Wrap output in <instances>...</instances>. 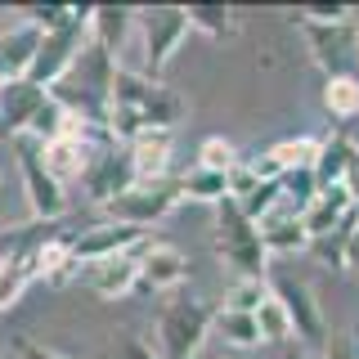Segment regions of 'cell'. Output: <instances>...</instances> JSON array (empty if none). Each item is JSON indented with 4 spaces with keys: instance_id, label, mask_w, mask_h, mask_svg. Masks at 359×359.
Masks as SVG:
<instances>
[{
    "instance_id": "cell-9",
    "label": "cell",
    "mask_w": 359,
    "mask_h": 359,
    "mask_svg": "<svg viewBox=\"0 0 359 359\" xmlns=\"http://www.w3.org/2000/svg\"><path fill=\"white\" fill-rule=\"evenodd\" d=\"M355 27H359V18L355 22H337V27H323V22L301 18V36H306V45H310L314 67H323L328 76L351 72V63H355Z\"/></svg>"
},
{
    "instance_id": "cell-34",
    "label": "cell",
    "mask_w": 359,
    "mask_h": 359,
    "mask_svg": "<svg viewBox=\"0 0 359 359\" xmlns=\"http://www.w3.org/2000/svg\"><path fill=\"white\" fill-rule=\"evenodd\" d=\"M323 359H359L355 332H332L328 341H323Z\"/></svg>"
},
{
    "instance_id": "cell-19",
    "label": "cell",
    "mask_w": 359,
    "mask_h": 359,
    "mask_svg": "<svg viewBox=\"0 0 359 359\" xmlns=\"http://www.w3.org/2000/svg\"><path fill=\"white\" fill-rule=\"evenodd\" d=\"M76 269H81V261L72 256V238L67 233H59L54 243H45L36 256H32L27 265H22V274L32 278V283H50V287H63L67 278H76Z\"/></svg>"
},
{
    "instance_id": "cell-16",
    "label": "cell",
    "mask_w": 359,
    "mask_h": 359,
    "mask_svg": "<svg viewBox=\"0 0 359 359\" xmlns=\"http://www.w3.org/2000/svg\"><path fill=\"white\" fill-rule=\"evenodd\" d=\"M256 233H261V243H265L269 256H274V252H283V256L310 252V233H306V224H301V211L292 207V202H283V198H278L274 211L256 224Z\"/></svg>"
},
{
    "instance_id": "cell-28",
    "label": "cell",
    "mask_w": 359,
    "mask_h": 359,
    "mask_svg": "<svg viewBox=\"0 0 359 359\" xmlns=\"http://www.w3.org/2000/svg\"><path fill=\"white\" fill-rule=\"evenodd\" d=\"M184 14H189V27L202 32V36H211V41H229L233 27H238V14L224 9V5H194V9H184Z\"/></svg>"
},
{
    "instance_id": "cell-18",
    "label": "cell",
    "mask_w": 359,
    "mask_h": 359,
    "mask_svg": "<svg viewBox=\"0 0 359 359\" xmlns=\"http://www.w3.org/2000/svg\"><path fill=\"white\" fill-rule=\"evenodd\" d=\"M346 211H351V194H346V184H319L314 202L301 211V224H306L310 243H319V238H328V233L341 229Z\"/></svg>"
},
{
    "instance_id": "cell-3",
    "label": "cell",
    "mask_w": 359,
    "mask_h": 359,
    "mask_svg": "<svg viewBox=\"0 0 359 359\" xmlns=\"http://www.w3.org/2000/svg\"><path fill=\"white\" fill-rule=\"evenodd\" d=\"M211 233H216V243L224 252V265L233 269V278L269 283V252H265L261 233H256V224L243 216V207L233 198H224L216 207V224H211Z\"/></svg>"
},
{
    "instance_id": "cell-4",
    "label": "cell",
    "mask_w": 359,
    "mask_h": 359,
    "mask_svg": "<svg viewBox=\"0 0 359 359\" xmlns=\"http://www.w3.org/2000/svg\"><path fill=\"white\" fill-rule=\"evenodd\" d=\"M189 14L184 9H166V5H153V9H135V36H140V54H144V76L149 81H162L166 63L180 54V45L189 36Z\"/></svg>"
},
{
    "instance_id": "cell-25",
    "label": "cell",
    "mask_w": 359,
    "mask_h": 359,
    "mask_svg": "<svg viewBox=\"0 0 359 359\" xmlns=\"http://www.w3.org/2000/svg\"><path fill=\"white\" fill-rule=\"evenodd\" d=\"M211 332H216V341L233 346V351H256L261 346V328H256V314H238V310H216V319H211Z\"/></svg>"
},
{
    "instance_id": "cell-20",
    "label": "cell",
    "mask_w": 359,
    "mask_h": 359,
    "mask_svg": "<svg viewBox=\"0 0 359 359\" xmlns=\"http://www.w3.org/2000/svg\"><path fill=\"white\" fill-rule=\"evenodd\" d=\"M90 287H95L99 301H121L140 287V252L130 256H112V261L90 265Z\"/></svg>"
},
{
    "instance_id": "cell-17",
    "label": "cell",
    "mask_w": 359,
    "mask_h": 359,
    "mask_svg": "<svg viewBox=\"0 0 359 359\" xmlns=\"http://www.w3.org/2000/svg\"><path fill=\"white\" fill-rule=\"evenodd\" d=\"M171 207H180L175 184H157V189H140V184H135L130 194H121L108 211H112V220H126V224H140V229H149V224L162 220Z\"/></svg>"
},
{
    "instance_id": "cell-33",
    "label": "cell",
    "mask_w": 359,
    "mask_h": 359,
    "mask_svg": "<svg viewBox=\"0 0 359 359\" xmlns=\"http://www.w3.org/2000/svg\"><path fill=\"white\" fill-rule=\"evenodd\" d=\"M261 184H265V180L252 171V162H238V166L229 171V198H233V202H247Z\"/></svg>"
},
{
    "instance_id": "cell-11",
    "label": "cell",
    "mask_w": 359,
    "mask_h": 359,
    "mask_svg": "<svg viewBox=\"0 0 359 359\" xmlns=\"http://www.w3.org/2000/svg\"><path fill=\"white\" fill-rule=\"evenodd\" d=\"M269 297L287 310V323H292V337H297V341H306V346L323 341L319 301H314V292L301 283V278H278V283H269Z\"/></svg>"
},
{
    "instance_id": "cell-32",
    "label": "cell",
    "mask_w": 359,
    "mask_h": 359,
    "mask_svg": "<svg viewBox=\"0 0 359 359\" xmlns=\"http://www.w3.org/2000/svg\"><path fill=\"white\" fill-rule=\"evenodd\" d=\"M27 287H32V278L22 274L18 265H0V314H5L9 306H14V301H18Z\"/></svg>"
},
{
    "instance_id": "cell-38",
    "label": "cell",
    "mask_w": 359,
    "mask_h": 359,
    "mask_svg": "<svg viewBox=\"0 0 359 359\" xmlns=\"http://www.w3.org/2000/svg\"><path fill=\"white\" fill-rule=\"evenodd\" d=\"M346 269H351V274H359V229L346 238Z\"/></svg>"
},
{
    "instance_id": "cell-23",
    "label": "cell",
    "mask_w": 359,
    "mask_h": 359,
    "mask_svg": "<svg viewBox=\"0 0 359 359\" xmlns=\"http://www.w3.org/2000/svg\"><path fill=\"white\" fill-rule=\"evenodd\" d=\"M90 36L121 63V50L135 36V9H90Z\"/></svg>"
},
{
    "instance_id": "cell-7",
    "label": "cell",
    "mask_w": 359,
    "mask_h": 359,
    "mask_svg": "<svg viewBox=\"0 0 359 359\" xmlns=\"http://www.w3.org/2000/svg\"><path fill=\"white\" fill-rule=\"evenodd\" d=\"M140 247H149V229H140V224H126V220H99L90 224V229L72 233V256L81 265H99V261H112V256H130L140 252Z\"/></svg>"
},
{
    "instance_id": "cell-24",
    "label": "cell",
    "mask_w": 359,
    "mask_h": 359,
    "mask_svg": "<svg viewBox=\"0 0 359 359\" xmlns=\"http://www.w3.org/2000/svg\"><path fill=\"white\" fill-rule=\"evenodd\" d=\"M175 198L180 202H202V207H220V202L229 198V175L194 166V171H184L175 180Z\"/></svg>"
},
{
    "instance_id": "cell-10",
    "label": "cell",
    "mask_w": 359,
    "mask_h": 359,
    "mask_svg": "<svg viewBox=\"0 0 359 359\" xmlns=\"http://www.w3.org/2000/svg\"><path fill=\"white\" fill-rule=\"evenodd\" d=\"M319 135H283V140L265 144L252 157V171L261 180H283L292 171H314V157H319Z\"/></svg>"
},
{
    "instance_id": "cell-14",
    "label": "cell",
    "mask_w": 359,
    "mask_h": 359,
    "mask_svg": "<svg viewBox=\"0 0 359 359\" xmlns=\"http://www.w3.org/2000/svg\"><path fill=\"white\" fill-rule=\"evenodd\" d=\"M126 153H130V166H135V184L140 189H157V184H166V171H171V130H149V135H140V140H130L126 144Z\"/></svg>"
},
{
    "instance_id": "cell-39",
    "label": "cell",
    "mask_w": 359,
    "mask_h": 359,
    "mask_svg": "<svg viewBox=\"0 0 359 359\" xmlns=\"http://www.w3.org/2000/svg\"><path fill=\"white\" fill-rule=\"evenodd\" d=\"M0 359H5V355H0Z\"/></svg>"
},
{
    "instance_id": "cell-1",
    "label": "cell",
    "mask_w": 359,
    "mask_h": 359,
    "mask_svg": "<svg viewBox=\"0 0 359 359\" xmlns=\"http://www.w3.org/2000/svg\"><path fill=\"white\" fill-rule=\"evenodd\" d=\"M121 63L90 36L81 45V54L72 59L67 76L50 90V99L76 117H90V121H108V108H112V81H117Z\"/></svg>"
},
{
    "instance_id": "cell-12",
    "label": "cell",
    "mask_w": 359,
    "mask_h": 359,
    "mask_svg": "<svg viewBox=\"0 0 359 359\" xmlns=\"http://www.w3.org/2000/svg\"><path fill=\"white\" fill-rule=\"evenodd\" d=\"M194 274L189 256L171 243H149L140 247V287L144 292H180Z\"/></svg>"
},
{
    "instance_id": "cell-37",
    "label": "cell",
    "mask_w": 359,
    "mask_h": 359,
    "mask_svg": "<svg viewBox=\"0 0 359 359\" xmlns=\"http://www.w3.org/2000/svg\"><path fill=\"white\" fill-rule=\"evenodd\" d=\"M341 184H346V194H351V207L359 211V153H355V162H351V171H346Z\"/></svg>"
},
{
    "instance_id": "cell-8",
    "label": "cell",
    "mask_w": 359,
    "mask_h": 359,
    "mask_svg": "<svg viewBox=\"0 0 359 359\" xmlns=\"http://www.w3.org/2000/svg\"><path fill=\"white\" fill-rule=\"evenodd\" d=\"M81 189H86V198L95 202V207H112L121 194H130V189H135V166H130L126 144L90 157V166L81 175Z\"/></svg>"
},
{
    "instance_id": "cell-15",
    "label": "cell",
    "mask_w": 359,
    "mask_h": 359,
    "mask_svg": "<svg viewBox=\"0 0 359 359\" xmlns=\"http://www.w3.org/2000/svg\"><path fill=\"white\" fill-rule=\"evenodd\" d=\"M45 99H50V90L32 86L27 76H22V81H5V90H0V130H5L9 140L27 135Z\"/></svg>"
},
{
    "instance_id": "cell-29",
    "label": "cell",
    "mask_w": 359,
    "mask_h": 359,
    "mask_svg": "<svg viewBox=\"0 0 359 359\" xmlns=\"http://www.w3.org/2000/svg\"><path fill=\"white\" fill-rule=\"evenodd\" d=\"M238 162H243V157H238V149H233V140H224V135H207V140L198 144V162H194V166L229 175Z\"/></svg>"
},
{
    "instance_id": "cell-22",
    "label": "cell",
    "mask_w": 359,
    "mask_h": 359,
    "mask_svg": "<svg viewBox=\"0 0 359 359\" xmlns=\"http://www.w3.org/2000/svg\"><path fill=\"white\" fill-rule=\"evenodd\" d=\"M36 149H41L45 171L59 180L63 189H67V180H81L86 166H90V157H95L86 144H76V140H45V144H36Z\"/></svg>"
},
{
    "instance_id": "cell-5",
    "label": "cell",
    "mask_w": 359,
    "mask_h": 359,
    "mask_svg": "<svg viewBox=\"0 0 359 359\" xmlns=\"http://www.w3.org/2000/svg\"><path fill=\"white\" fill-rule=\"evenodd\" d=\"M14 157H18V175H22V198H27V211L32 220H45V224H59V216L67 211V189L45 171L41 162V149L32 135H18L14 140Z\"/></svg>"
},
{
    "instance_id": "cell-13",
    "label": "cell",
    "mask_w": 359,
    "mask_h": 359,
    "mask_svg": "<svg viewBox=\"0 0 359 359\" xmlns=\"http://www.w3.org/2000/svg\"><path fill=\"white\" fill-rule=\"evenodd\" d=\"M41 41H45V32L22 14H18L14 27L0 32V81H22L41 54Z\"/></svg>"
},
{
    "instance_id": "cell-6",
    "label": "cell",
    "mask_w": 359,
    "mask_h": 359,
    "mask_svg": "<svg viewBox=\"0 0 359 359\" xmlns=\"http://www.w3.org/2000/svg\"><path fill=\"white\" fill-rule=\"evenodd\" d=\"M86 41H90V9H72V18H67L63 27L45 32L41 54H36V63H32L27 81L41 86V90H54L67 76V67H72V59L81 54Z\"/></svg>"
},
{
    "instance_id": "cell-30",
    "label": "cell",
    "mask_w": 359,
    "mask_h": 359,
    "mask_svg": "<svg viewBox=\"0 0 359 359\" xmlns=\"http://www.w3.org/2000/svg\"><path fill=\"white\" fill-rule=\"evenodd\" d=\"M269 301V283H252V278H233V287L224 292V310L256 314Z\"/></svg>"
},
{
    "instance_id": "cell-2",
    "label": "cell",
    "mask_w": 359,
    "mask_h": 359,
    "mask_svg": "<svg viewBox=\"0 0 359 359\" xmlns=\"http://www.w3.org/2000/svg\"><path fill=\"white\" fill-rule=\"evenodd\" d=\"M211 319L216 310L202 297H189V292H175L162 310H157V355L162 359H194L202 351V341L211 337Z\"/></svg>"
},
{
    "instance_id": "cell-31",
    "label": "cell",
    "mask_w": 359,
    "mask_h": 359,
    "mask_svg": "<svg viewBox=\"0 0 359 359\" xmlns=\"http://www.w3.org/2000/svg\"><path fill=\"white\" fill-rule=\"evenodd\" d=\"M256 328H261V341H287L292 337V323H287V310L278 306L274 297L256 310Z\"/></svg>"
},
{
    "instance_id": "cell-26",
    "label": "cell",
    "mask_w": 359,
    "mask_h": 359,
    "mask_svg": "<svg viewBox=\"0 0 359 359\" xmlns=\"http://www.w3.org/2000/svg\"><path fill=\"white\" fill-rule=\"evenodd\" d=\"M355 162V144L346 140V135H328V140L319 144V157H314V180L319 184H341L346 171H351Z\"/></svg>"
},
{
    "instance_id": "cell-21",
    "label": "cell",
    "mask_w": 359,
    "mask_h": 359,
    "mask_svg": "<svg viewBox=\"0 0 359 359\" xmlns=\"http://www.w3.org/2000/svg\"><path fill=\"white\" fill-rule=\"evenodd\" d=\"M54 238H59V224H45V220H27V224H18V229H5L0 233V265H18L22 269L45 243H54Z\"/></svg>"
},
{
    "instance_id": "cell-27",
    "label": "cell",
    "mask_w": 359,
    "mask_h": 359,
    "mask_svg": "<svg viewBox=\"0 0 359 359\" xmlns=\"http://www.w3.org/2000/svg\"><path fill=\"white\" fill-rule=\"evenodd\" d=\"M323 108L332 121H359V76L341 72L323 81Z\"/></svg>"
},
{
    "instance_id": "cell-36",
    "label": "cell",
    "mask_w": 359,
    "mask_h": 359,
    "mask_svg": "<svg viewBox=\"0 0 359 359\" xmlns=\"http://www.w3.org/2000/svg\"><path fill=\"white\" fill-rule=\"evenodd\" d=\"M117 359H162V355H157L153 346H144V341H135V337H130V341H121V355Z\"/></svg>"
},
{
    "instance_id": "cell-35",
    "label": "cell",
    "mask_w": 359,
    "mask_h": 359,
    "mask_svg": "<svg viewBox=\"0 0 359 359\" xmlns=\"http://www.w3.org/2000/svg\"><path fill=\"white\" fill-rule=\"evenodd\" d=\"M14 355L18 359H72V355H63V351H50V346L32 341V337H14Z\"/></svg>"
}]
</instances>
